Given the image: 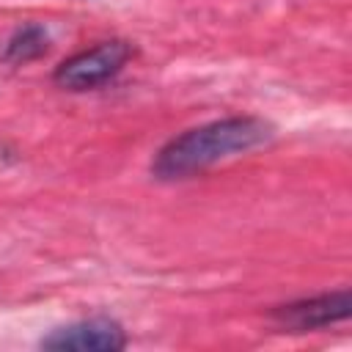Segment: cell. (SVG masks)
Segmentation results:
<instances>
[{"label": "cell", "mask_w": 352, "mask_h": 352, "mask_svg": "<svg viewBox=\"0 0 352 352\" xmlns=\"http://www.w3.org/2000/svg\"><path fill=\"white\" fill-rule=\"evenodd\" d=\"M47 50H50V33H47L41 25L30 22V25L16 28V30L8 36L6 50H3V58H6L8 63H22V66H25V63L41 58Z\"/></svg>", "instance_id": "cell-5"}, {"label": "cell", "mask_w": 352, "mask_h": 352, "mask_svg": "<svg viewBox=\"0 0 352 352\" xmlns=\"http://www.w3.org/2000/svg\"><path fill=\"white\" fill-rule=\"evenodd\" d=\"M275 138V126L256 116H231L217 118L201 126H192L170 138L151 160V176L160 182H179L206 168L248 154Z\"/></svg>", "instance_id": "cell-1"}, {"label": "cell", "mask_w": 352, "mask_h": 352, "mask_svg": "<svg viewBox=\"0 0 352 352\" xmlns=\"http://www.w3.org/2000/svg\"><path fill=\"white\" fill-rule=\"evenodd\" d=\"M349 314H352V294L349 289H338V292H324L316 297H302V300L275 305L270 311V319L283 333H311V330H322L336 322H344L349 319Z\"/></svg>", "instance_id": "cell-3"}, {"label": "cell", "mask_w": 352, "mask_h": 352, "mask_svg": "<svg viewBox=\"0 0 352 352\" xmlns=\"http://www.w3.org/2000/svg\"><path fill=\"white\" fill-rule=\"evenodd\" d=\"M129 344L121 322L110 316H88L50 330L38 346L52 352H118Z\"/></svg>", "instance_id": "cell-4"}, {"label": "cell", "mask_w": 352, "mask_h": 352, "mask_svg": "<svg viewBox=\"0 0 352 352\" xmlns=\"http://www.w3.org/2000/svg\"><path fill=\"white\" fill-rule=\"evenodd\" d=\"M132 52H135V47L124 38L102 41V44L82 50V52L66 58L63 63H58L52 72V82L72 94L94 91L99 85H104L107 80H113L126 66Z\"/></svg>", "instance_id": "cell-2"}]
</instances>
